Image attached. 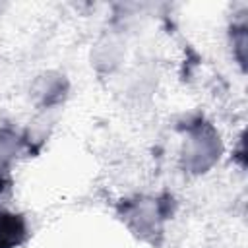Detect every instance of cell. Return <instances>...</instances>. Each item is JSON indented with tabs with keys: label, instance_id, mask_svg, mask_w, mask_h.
<instances>
[{
	"label": "cell",
	"instance_id": "obj_1",
	"mask_svg": "<svg viewBox=\"0 0 248 248\" xmlns=\"http://www.w3.org/2000/svg\"><path fill=\"white\" fill-rule=\"evenodd\" d=\"M23 238H25L23 217L0 209V248H16Z\"/></svg>",
	"mask_w": 248,
	"mask_h": 248
}]
</instances>
